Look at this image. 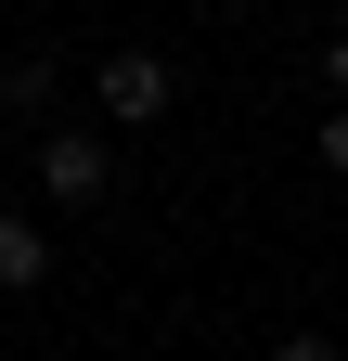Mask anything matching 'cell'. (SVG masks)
<instances>
[{
	"label": "cell",
	"instance_id": "cell-1",
	"mask_svg": "<svg viewBox=\"0 0 348 361\" xmlns=\"http://www.w3.org/2000/svg\"><path fill=\"white\" fill-rule=\"evenodd\" d=\"M39 194H52V207H104V180H116V155L91 142V129H39Z\"/></svg>",
	"mask_w": 348,
	"mask_h": 361
},
{
	"label": "cell",
	"instance_id": "cell-2",
	"mask_svg": "<svg viewBox=\"0 0 348 361\" xmlns=\"http://www.w3.org/2000/svg\"><path fill=\"white\" fill-rule=\"evenodd\" d=\"M91 90H104V116H116V129H155L181 78H168V52H104V65H91Z\"/></svg>",
	"mask_w": 348,
	"mask_h": 361
},
{
	"label": "cell",
	"instance_id": "cell-3",
	"mask_svg": "<svg viewBox=\"0 0 348 361\" xmlns=\"http://www.w3.org/2000/svg\"><path fill=\"white\" fill-rule=\"evenodd\" d=\"M39 271H52V245H39V219H13V207H0V297H26Z\"/></svg>",
	"mask_w": 348,
	"mask_h": 361
},
{
	"label": "cell",
	"instance_id": "cell-4",
	"mask_svg": "<svg viewBox=\"0 0 348 361\" xmlns=\"http://www.w3.org/2000/svg\"><path fill=\"white\" fill-rule=\"evenodd\" d=\"M52 90H65V65H52V52H13V65H0V104H13V116H39Z\"/></svg>",
	"mask_w": 348,
	"mask_h": 361
},
{
	"label": "cell",
	"instance_id": "cell-5",
	"mask_svg": "<svg viewBox=\"0 0 348 361\" xmlns=\"http://www.w3.org/2000/svg\"><path fill=\"white\" fill-rule=\"evenodd\" d=\"M323 90H335V104H348V26L323 39Z\"/></svg>",
	"mask_w": 348,
	"mask_h": 361
},
{
	"label": "cell",
	"instance_id": "cell-6",
	"mask_svg": "<svg viewBox=\"0 0 348 361\" xmlns=\"http://www.w3.org/2000/svg\"><path fill=\"white\" fill-rule=\"evenodd\" d=\"M271 361H335V336H284V348H271Z\"/></svg>",
	"mask_w": 348,
	"mask_h": 361
},
{
	"label": "cell",
	"instance_id": "cell-7",
	"mask_svg": "<svg viewBox=\"0 0 348 361\" xmlns=\"http://www.w3.org/2000/svg\"><path fill=\"white\" fill-rule=\"evenodd\" d=\"M323 168H335V180H348V116H323Z\"/></svg>",
	"mask_w": 348,
	"mask_h": 361
},
{
	"label": "cell",
	"instance_id": "cell-8",
	"mask_svg": "<svg viewBox=\"0 0 348 361\" xmlns=\"http://www.w3.org/2000/svg\"><path fill=\"white\" fill-rule=\"evenodd\" d=\"M232 13H258V0H232Z\"/></svg>",
	"mask_w": 348,
	"mask_h": 361
}]
</instances>
